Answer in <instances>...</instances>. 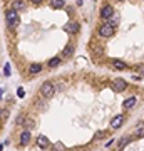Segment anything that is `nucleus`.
I'll return each mask as SVG.
<instances>
[{"instance_id": "aec40b11", "label": "nucleus", "mask_w": 144, "mask_h": 151, "mask_svg": "<svg viewBox=\"0 0 144 151\" xmlns=\"http://www.w3.org/2000/svg\"><path fill=\"white\" fill-rule=\"evenodd\" d=\"M54 151H65V148H64L62 143H57V144H54Z\"/></svg>"}, {"instance_id": "1a4fd4ad", "label": "nucleus", "mask_w": 144, "mask_h": 151, "mask_svg": "<svg viewBox=\"0 0 144 151\" xmlns=\"http://www.w3.org/2000/svg\"><path fill=\"white\" fill-rule=\"evenodd\" d=\"M29 143H30V131L25 129L20 134V144H22V146H27Z\"/></svg>"}, {"instance_id": "9b49d317", "label": "nucleus", "mask_w": 144, "mask_h": 151, "mask_svg": "<svg viewBox=\"0 0 144 151\" xmlns=\"http://www.w3.org/2000/svg\"><path fill=\"white\" fill-rule=\"evenodd\" d=\"M112 67L117 69V71H124V69H127V64L122 61H119V59H114L112 61Z\"/></svg>"}, {"instance_id": "4468645a", "label": "nucleus", "mask_w": 144, "mask_h": 151, "mask_svg": "<svg viewBox=\"0 0 144 151\" xmlns=\"http://www.w3.org/2000/svg\"><path fill=\"white\" fill-rule=\"evenodd\" d=\"M134 134L137 138H144V123H141L139 126H136V129H134Z\"/></svg>"}, {"instance_id": "ddd939ff", "label": "nucleus", "mask_w": 144, "mask_h": 151, "mask_svg": "<svg viewBox=\"0 0 144 151\" xmlns=\"http://www.w3.org/2000/svg\"><path fill=\"white\" fill-rule=\"evenodd\" d=\"M29 71H30V74H39V72L42 71V64L34 62V64H30V66H29Z\"/></svg>"}, {"instance_id": "2eb2a0df", "label": "nucleus", "mask_w": 144, "mask_h": 151, "mask_svg": "<svg viewBox=\"0 0 144 151\" xmlns=\"http://www.w3.org/2000/svg\"><path fill=\"white\" fill-rule=\"evenodd\" d=\"M59 64H61V57H52V59L47 62V66H49V67H52V69L57 67Z\"/></svg>"}, {"instance_id": "a211bd4d", "label": "nucleus", "mask_w": 144, "mask_h": 151, "mask_svg": "<svg viewBox=\"0 0 144 151\" xmlns=\"http://www.w3.org/2000/svg\"><path fill=\"white\" fill-rule=\"evenodd\" d=\"M74 52V45H67V47L64 49V52H62V55H65V57H69V55Z\"/></svg>"}, {"instance_id": "f03ea898", "label": "nucleus", "mask_w": 144, "mask_h": 151, "mask_svg": "<svg viewBox=\"0 0 144 151\" xmlns=\"http://www.w3.org/2000/svg\"><path fill=\"white\" fill-rule=\"evenodd\" d=\"M112 34H114V25L111 22H106L99 27V35L101 37H111Z\"/></svg>"}, {"instance_id": "20e7f679", "label": "nucleus", "mask_w": 144, "mask_h": 151, "mask_svg": "<svg viewBox=\"0 0 144 151\" xmlns=\"http://www.w3.org/2000/svg\"><path fill=\"white\" fill-rule=\"evenodd\" d=\"M101 17H102L104 20H111L114 17V8H112V5H109V3L102 5V8H101Z\"/></svg>"}, {"instance_id": "6e6552de", "label": "nucleus", "mask_w": 144, "mask_h": 151, "mask_svg": "<svg viewBox=\"0 0 144 151\" xmlns=\"http://www.w3.org/2000/svg\"><path fill=\"white\" fill-rule=\"evenodd\" d=\"M37 144H39L40 148H49V146H50V141H49V138H47V136L40 134V136L37 138Z\"/></svg>"}, {"instance_id": "5701e85b", "label": "nucleus", "mask_w": 144, "mask_h": 151, "mask_svg": "<svg viewBox=\"0 0 144 151\" xmlns=\"http://www.w3.org/2000/svg\"><path fill=\"white\" fill-rule=\"evenodd\" d=\"M112 143H114V139H109V141L106 143V148H109V146H111V144H112Z\"/></svg>"}, {"instance_id": "f8f14e48", "label": "nucleus", "mask_w": 144, "mask_h": 151, "mask_svg": "<svg viewBox=\"0 0 144 151\" xmlns=\"http://www.w3.org/2000/svg\"><path fill=\"white\" fill-rule=\"evenodd\" d=\"M131 141H132V136H124V138H121V139L117 141V146H119V150H122L124 146H127Z\"/></svg>"}, {"instance_id": "4be33fe9", "label": "nucleus", "mask_w": 144, "mask_h": 151, "mask_svg": "<svg viewBox=\"0 0 144 151\" xmlns=\"http://www.w3.org/2000/svg\"><path fill=\"white\" fill-rule=\"evenodd\" d=\"M3 72H5V76H10V64H5V67H3Z\"/></svg>"}, {"instance_id": "9d476101", "label": "nucleus", "mask_w": 144, "mask_h": 151, "mask_svg": "<svg viewBox=\"0 0 144 151\" xmlns=\"http://www.w3.org/2000/svg\"><path fill=\"white\" fill-rule=\"evenodd\" d=\"M65 30H67L69 34H77V32H79V24H77V22H69Z\"/></svg>"}, {"instance_id": "39448f33", "label": "nucleus", "mask_w": 144, "mask_h": 151, "mask_svg": "<svg viewBox=\"0 0 144 151\" xmlns=\"http://www.w3.org/2000/svg\"><path fill=\"white\" fill-rule=\"evenodd\" d=\"M111 87H112V91H116V92H122V91L127 89V82L124 79H116V81H112Z\"/></svg>"}, {"instance_id": "f3484780", "label": "nucleus", "mask_w": 144, "mask_h": 151, "mask_svg": "<svg viewBox=\"0 0 144 151\" xmlns=\"http://www.w3.org/2000/svg\"><path fill=\"white\" fill-rule=\"evenodd\" d=\"M64 3H65L64 0H52V7L54 8H62L64 7Z\"/></svg>"}, {"instance_id": "f257e3e1", "label": "nucleus", "mask_w": 144, "mask_h": 151, "mask_svg": "<svg viewBox=\"0 0 144 151\" xmlns=\"http://www.w3.org/2000/svg\"><path fill=\"white\" fill-rule=\"evenodd\" d=\"M5 20H7V27L8 29H15L17 25H19L20 19H19V14L12 8V10H8L7 14H5Z\"/></svg>"}, {"instance_id": "b1692460", "label": "nucleus", "mask_w": 144, "mask_h": 151, "mask_svg": "<svg viewBox=\"0 0 144 151\" xmlns=\"http://www.w3.org/2000/svg\"><path fill=\"white\" fill-rule=\"evenodd\" d=\"M0 97H2V89H0Z\"/></svg>"}, {"instance_id": "0eeeda50", "label": "nucleus", "mask_w": 144, "mask_h": 151, "mask_svg": "<svg viewBox=\"0 0 144 151\" xmlns=\"http://www.w3.org/2000/svg\"><path fill=\"white\" fill-rule=\"evenodd\" d=\"M136 103H137L136 96L127 97V99H124V101H122V109H131V108H134V106H136Z\"/></svg>"}, {"instance_id": "dca6fc26", "label": "nucleus", "mask_w": 144, "mask_h": 151, "mask_svg": "<svg viewBox=\"0 0 144 151\" xmlns=\"http://www.w3.org/2000/svg\"><path fill=\"white\" fill-rule=\"evenodd\" d=\"M25 2H22V0H17V2H14V10L17 12V10H22V8H25Z\"/></svg>"}, {"instance_id": "6ab92c4d", "label": "nucleus", "mask_w": 144, "mask_h": 151, "mask_svg": "<svg viewBox=\"0 0 144 151\" xmlns=\"http://www.w3.org/2000/svg\"><path fill=\"white\" fill-rule=\"evenodd\" d=\"M24 124H25V126H27V131H30V129H32V128H34V119H32V117H27V119H25V123H24Z\"/></svg>"}, {"instance_id": "7ed1b4c3", "label": "nucleus", "mask_w": 144, "mask_h": 151, "mask_svg": "<svg viewBox=\"0 0 144 151\" xmlns=\"http://www.w3.org/2000/svg\"><path fill=\"white\" fill-rule=\"evenodd\" d=\"M54 92H55V87H54V84H52V82H44V84H42L40 94L44 97H52V96H54Z\"/></svg>"}, {"instance_id": "423d86ee", "label": "nucleus", "mask_w": 144, "mask_h": 151, "mask_svg": "<svg viewBox=\"0 0 144 151\" xmlns=\"http://www.w3.org/2000/svg\"><path fill=\"white\" fill-rule=\"evenodd\" d=\"M122 123H124V116H122V114H117V116L112 117V121H111V128H112V129H119V128L122 126Z\"/></svg>"}, {"instance_id": "412c9836", "label": "nucleus", "mask_w": 144, "mask_h": 151, "mask_svg": "<svg viewBox=\"0 0 144 151\" xmlns=\"http://www.w3.org/2000/svg\"><path fill=\"white\" fill-rule=\"evenodd\" d=\"M17 96H19V97H24V96H25V91H24V87H19V89H17Z\"/></svg>"}]
</instances>
